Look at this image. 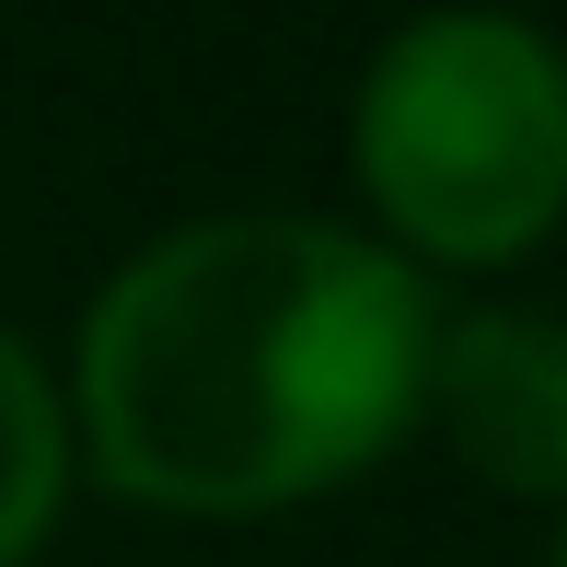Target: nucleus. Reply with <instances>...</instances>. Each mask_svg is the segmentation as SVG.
Returning a JSON list of instances; mask_svg holds the SVG:
<instances>
[{
  "instance_id": "obj_1",
  "label": "nucleus",
  "mask_w": 567,
  "mask_h": 567,
  "mask_svg": "<svg viewBox=\"0 0 567 567\" xmlns=\"http://www.w3.org/2000/svg\"><path fill=\"white\" fill-rule=\"evenodd\" d=\"M441 301L394 244L231 209L140 244L93 290L70 429L140 509L255 522L348 486L429 417Z\"/></svg>"
},
{
  "instance_id": "obj_2",
  "label": "nucleus",
  "mask_w": 567,
  "mask_h": 567,
  "mask_svg": "<svg viewBox=\"0 0 567 567\" xmlns=\"http://www.w3.org/2000/svg\"><path fill=\"white\" fill-rule=\"evenodd\" d=\"M348 174L429 267H509L567 220V47L522 12H417L348 105Z\"/></svg>"
},
{
  "instance_id": "obj_3",
  "label": "nucleus",
  "mask_w": 567,
  "mask_h": 567,
  "mask_svg": "<svg viewBox=\"0 0 567 567\" xmlns=\"http://www.w3.org/2000/svg\"><path fill=\"white\" fill-rule=\"evenodd\" d=\"M429 429L509 498H567V324L556 313H452L429 348Z\"/></svg>"
},
{
  "instance_id": "obj_4",
  "label": "nucleus",
  "mask_w": 567,
  "mask_h": 567,
  "mask_svg": "<svg viewBox=\"0 0 567 567\" xmlns=\"http://www.w3.org/2000/svg\"><path fill=\"white\" fill-rule=\"evenodd\" d=\"M70 463H82V429H70V394L35 371V348L0 324V567H23L59 533Z\"/></svg>"
},
{
  "instance_id": "obj_5",
  "label": "nucleus",
  "mask_w": 567,
  "mask_h": 567,
  "mask_svg": "<svg viewBox=\"0 0 567 567\" xmlns=\"http://www.w3.org/2000/svg\"><path fill=\"white\" fill-rule=\"evenodd\" d=\"M556 567H567V533H556Z\"/></svg>"
}]
</instances>
